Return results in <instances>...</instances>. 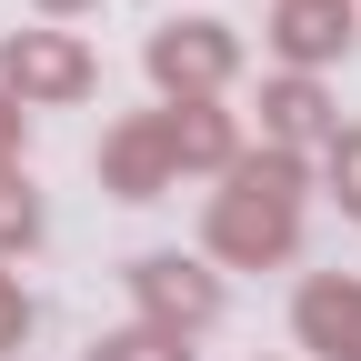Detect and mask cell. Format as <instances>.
Instances as JSON below:
<instances>
[{"mask_svg": "<svg viewBox=\"0 0 361 361\" xmlns=\"http://www.w3.org/2000/svg\"><path fill=\"white\" fill-rule=\"evenodd\" d=\"M311 331H322V341H341V331H351V341H361V301H341V291H311ZM351 361H361V351H351Z\"/></svg>", "mask_w": 361, "mask_h": 361, "instance_id": "6da1fadb", "label": "cell"}, {"mask_svg": "<svg viewBox=\"0 0 361 361\" xmlns=\"http://www.w3.org/2000/svg\"><path fill=\"white\" fill-rule=\"evenodd\" d=\"M11 80H71V51H11Z\"/></svg>", "mask_w": 361, "mask_h": 361, "instance_id": "7a4b0ae2", "label": "cell"}, {"mask_svg": "<svg viewBox=\"0 0 361 361\" xmlns=\"http://www.w3.org/2000/svg\"><path fill=\"white\" fill-rule=\"evenodd\" d=\"M151 351H161V341H121V351H111V361H151ZM171 361H180V351H171Z\"/></svg>", "mask_w": 361, "mask_h": 361, "instance_id": "3957f363", "label": "cell"}, {"mask_svg": "<svg viewBox=\"0 0 361 361\" xmlns=\"http://www.w3.org/2000/svg\"><path fill=\"white\" fill-rule=\"evenodd\" d=\"M0 322H11V301H0Z\"/></svg>", "mask_w": 361, "mask_h": 361, "instance_id": "277c9868", "label": "cell"}]
</instances>
